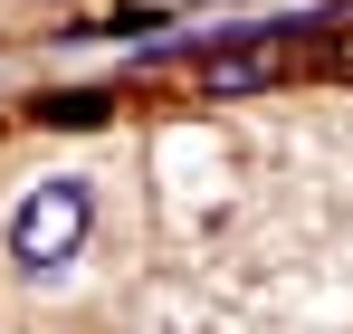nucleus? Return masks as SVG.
Returning a JSON list of instances; mask_svg holds the SVG:
<instances>
[{
  "instance_id": "nucleus-1",
  "label": "nucleus",
  "mask_w": 353,
  "mask_h": 334,
  "mask_svg": "<svg viewBox=\"0 0 353 334\" xmlns=\"http://www.w3.org/2000/svg\"><path fill=\"white\" fill-rule=\"evenodd\" d=\"M86 229H96V191H86V181H39V191L19 201V220H10V258H19L29 277H58L67 258L86 248Z\"/></svg>"
},
{
  "instance_id": "nucleus-2",
  "label": "nucleus",
  "mask_w": 353,
  "mask_h": 334,
  "mask_svg": "<svg viewBox=\"0 0 353 334\" xmlns=\"http://www.w3.org/2000/svg\"><path fill=\"white\" fill-rule=\"evenodd\" d=\"M277 67H287L277 48H239V57H210V67H201V86H210V96H239V86H268Z\"/></svg>"
},
{
  "instance_id": "nucleus-3",
  "label": "nucleus",
  "mask_w": 353,
  "mask_h": 334,
  "mask_svg": "<svg viewBox=\"0 0 353 334\" xmlns=\"http://www.w3.org/2000/svg\"><path fill=\"white\" fill-rule=\"evenodd\" d=\"M39 115H48V124H105V96H48Z\"/></svg>"
}]
</instances>
